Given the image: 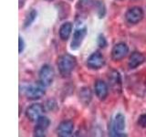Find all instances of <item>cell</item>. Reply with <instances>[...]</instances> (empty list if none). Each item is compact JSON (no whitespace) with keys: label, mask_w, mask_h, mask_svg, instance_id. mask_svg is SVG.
Here are the masks:
<instances>
[{"label":"cell","mask_w":146,"mask_h":137,"mask_svg":"<svg viewBox=\"0 0 146 137\" xmlns=\"http://www.w3.org/2000/svg\"><path fill=\"white\" fill-rule=\"evenodd\" d=\"M58 68L63 78L70 77L77 65L76 58L70 54H63L58 59Z\"/></svg>","instance_id":"6da1fadb"},{"label":"cell","mask_w":146,"mask_h":137,"mask_svg":"<svg viewBox=\"0 0 146 137\" xmlns=\"http://www.w3.org/2000/svg\"><path fill=\"white\" fill-rule=\"evenodd\" d=\"M125 117L121 113H117L114 116L113 120L111 121V132L110 135L111 136H126L124 134L125 130Z\"/></svg>","instance_id":"7a4b0ae2"},{"label":"cell","mask_w":146,"mask_h":137,"mask_svg":"<svg viewBox=\"0 0 146 137\" xmlns=\"http://www.w3.org/2000/svg\"><path fill=\"white\" fill-rule=\"evenodd\" d=\"M39 83L43 85L44 87H48L52 84L55 78V72L51 66L49 65H44L40 68L39 73Z\"/></svg>","instance_id":"3957f363"},{"label":"cell","mask_w":146,"mask_h":137,"mask_svg":"<svg viewBox=\"0 0 146 137\" xmlns=\"http://www.w3.org/2000/svg\"><path fill=\"white\" fill-rule=\"evenodd\" d=\"M24 94L29 100H38L45 95L44 86L40 83L27 85L24 88Z\"/></svg>","instance_id":"277c9868"},{"label":"cell","mask_w":146,"mask_h":137,"mask_svg":"<svg viewBox=\"0 0 146 137\" xmlns=\"http://www.w3.org/2000/svg\"><path fill=\"white\" fill-rule=\"evenodd\" d=\"M144 13L141 7H131L127 10L125 14V18L128 23L130 24H138L140 21L143 18Z\"/></svg>","instance_id":"5b68a950"},{"label":"cell","mask_w":146,"mask_h":137,"mask_svg":"<svg viewBox=\"0 0 146 137\" xmlns=\"http://www.w3.org/2000/svg\"><path fill=\"white\" fill-rule=\"evenodd\" d=\"M104 64L105 59L103 55L99 51L93 52L87 59V66L90 70H100L104 66Z\"/></svg>","instance_id":"8992f818"},{"label":"cell","mask_w":146,"mask_h":137,"mask_svg":"<svg viewBox=\"0 0 146 137\" xmlns=\"http://www.w3.org/2000/svg\"><path fill=\"white\" fill-rule=\"evenodd\" d=\"M86 35H87L86 27L77 29L74 32V34H73V38H72L71 43H70V49L72 50L79 49L80 47L81 46V44H82V42H83Z\"/></svg>","instance_id":"52a82bcc"},{"label":"cell","mask_w":146,"mask_h":137,"mask_svg":"<svg viewBox=\"0 0 146 137\" xmlns=\"http://www.w3.org/2000/svg\"><path fill=\"white\" fill-rule=\"evenodd\" d=\"M44 112V107L39 103H34L27 109L26 116L31 122H36L39 117L42 116Z\"/></svg>","instance_id":"ba28073f"},{"label":"cell","mask_w":146,"mask_h":137,"mask_svg":"<svg viewBox=\"0 0 146 137\" xmlns=\"http://www.w3.org/2000/svg\"><path fill=\"white\" fill-rule=\"evenodd\" d=\"M36 122V124L34 129V135L36 137L46 136V132H47V130L50 124L49 119L46 116H41Z\"/></svg>","instance_id":"9c48e42d"},{"label":"cell","mask_w":146,"mask_h":137,"mask_svg":"<svg viewBox=\"0 0 146 137\" xmlns=\"http://www.w3.org/2000/svg\"><path fill=\"white\" fill-rule=\"evenodd\" d=\"M128 52H129V48L125 43H118L112 48L111 50V59L114 61H121L122 59H124Z\"/></svg>","instance_id":"30bf717a"},{"label":"cell","mask_w":146,"mask_h":137,"mask_svg":"<svg viewBox=\"0 0 146 137\" xmlns=\"http://www.w3.org/2000/svg\"><path fill=\"white\" fill-rule=\"evenodd\" d=\"M74 130V123L71 121H63L59 123L57 129V134L59 137H68L72 134Z\"/></svg>","instance_id":"8fae6325"},{"label":"cell","mask_w":146,"mask_h":137,"mask_svg":"<svg viewBox=\"0 0 146 137\" xmlns=\"http://www.w3.org/2000/svg\"><path fill=\"white\" fill-rule=\"evenodd\" d=\"M109 81L111 89L115 92H121V79L117 70H111L109 73Z\"/></svg>","instance_id":"7c38bea8"},{"label":"cell","mask_w":146,"mask_h":137,"mask_svg":"<svg viewBox=\"0 0 146 137\" xmlns=\"http://www.w3.org/2000/svg\"><path fill=\"white\" fill-rule=\"evenodd\" d=\"M94 90H95V94L98 97L99 100H104L108 96L109 92V89L107 84L105 83L103 80H97L95 82L94 85Z\"/></svg>","instance_id":"4fadbf2b"},{"label":"cell","mask_w":146,"mask_h":137,"mask_svg":"<svg viewBox=\"0 0 146 137\" xmlns=\"http://www.w3.org/2000/svg\"><path fill=\"white\" fill-rule=\"evenodd\" d=\"M145 61V57L143 56L141 52L135 51L133 53H131L130 56L129 61H128V66L131 68V70H133V68H138L141 66Z\"/></svg>","instance_id":"5bb4252c"},{"label":"cell","mask_w":146,"mask_h":137,"mask_svg":"<svg viewBox=\"0 0 146 137\" xmlns=\"http://www.w3.org/2000/svg\"><path fill=\"white\" fill-rule=\"evenodd\" d=\"M73 29V26L70 22H65L60 26L58 30V34H59V38L61 40L66 41L68 39V38L71 35V31Z\"/></svg>","instance_id":"9a60e30c"},{"label":"cell","mask_w":146,"mask_h":137,"mask_svg":"<svg viewBox=\"0 0 146 137\" xmlns=\"http://www.w3.org/2000/svg\"><path fill=\"white\" fill-rule=\"evenodd\" d=\"M80 100L83 103L84 105H89L91 98H92V94H91V90L90 88H87V87H84V88H81L80 90Z\"/></svg>","instance_id":"2e32d148"},{"label":"cell","mask_w":146,"mask_h":137,"mask_svg":"<svg viewBox=\"0 0 146 137\" xmlns=\"http://www.w3.org/2000/svg\"><path fill=\"white\" fill-rule=\"evenodd\" d=\"M36 16H38V13L35 10V9H32L31 11H29L27 13V15L25 18V21H24V27H29L32 23L34 22V20L36 19Z\"/></svg>","instance_id":"e0dca14e"},{"label":"cell","mask_w":146,"mask_h":137,"mask_svg":"<svg viewBox=\"0 0 146 137\" xmlns=\"http://www.w3.org/2000/svg\"><path fill=\"white\" fill-rule=\"evenodd\" d=\"M95 8L97 15L100 18H102L105 16L106 13V8H105V5L102 1H96L95 2Z\"/></svg>","instance_id":"ac0fdd59"},{"label":"cell","mask_w":146,"mask_h":137,"mask_svg":"<svg viewBox=\"0 0 146 137\" xmlns=\"http://www.w3.org/2000/svg\"><path fill=\"white\" fill-rule=\"evenodd\" d=\"M95 0H80L79 6L81 9H88L89 7L95 5Z\"/></svg>","instance_id":"d6986e66"},{"label":"cell","mask_w":146,"mask_h":137,"mask_svg":"<svg viewBox=\"0 0 146 137\" xmlns=\"http://www.w3.org/2000/svg\"><path fill=\"white\" fill-rule=\"evenodd\" d=\"M97 43L100 46V48H105L107 46V41L105 39L104 36L103 35H100L98 37V39H97Z\"/></svg>","instance_id":"ffe728a7"},{"label":"cell","mask_w":146,"mask_h":137,"mask_svg":"<svg viewBox=\"0 0 146 137\" xmlns=\"http://www.w3.org/2000/svg\"><path fill=\"white\" fill-rule=\"evenodd\" d=\"M138 124L141 128H145L146 129V113L141 114L138 119Z\"/></svg>","instance_id":"44dd1931"},{"label":"cell","mask_w":146,"mask_h":137,"mask_svg":"<svg viewBox=\"0 0 146 137\" xmlns=\"http://www.w3.org/2000/svg\"><path fill=\"white\" fill-rule=\"evenodd\" d=\"M18 52L19 53H22L23 50H24L25 49V42H24V39H23V38L21 36L18 37Z\"/></svg>","instance_id":"7402d4cb"},{"label":"cell","mask_w":146,"mask_h":137,"mask_svg":"<svg viewBox=\"0 0 146 137\" xmlns=\"http://www.w3.org/2000/svg\"><path fill=\"white\" fill-rule=\"evenodd\" d=\"M26 2V0H19V8H21Z\"/></svg>","instance_id":"603a6c76"},{"label":"cell","mask_w":146,"mask_h":137,"mask_svg":"<svg viewBox=\"0 0 146 137\" xmlns=\"http://www.w3.org/2000/svg\"><path fill=\"white\" fill-rule=\"evenodd\" d=\"M47 1H53V0H47Z\"/></svg>","instance_id":"cb8c5ba5"}]
</instances>
